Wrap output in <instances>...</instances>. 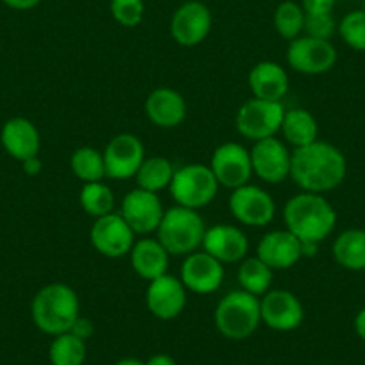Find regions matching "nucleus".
I'll use <instances>...</instances> for the list:
<instances>
[{
    "mask_svg": "<svg viewBox=\"0 0 365 365\" xmlns=\"http://www.w3.org/2000/svg\"><path fill=\"white\" fill-rule=\"evenodd\" d=\"M336 0H301V8L307 15H326L335 8Z\"/></svg>",
    "mask_w": 365,
    "mask_h": 365,
    "instance_id": "36",
    "label": "nucleus"
},
{
    "mask_svg": "<svg viewBox=\"0 0 365 365\" xmlns=\"http://www.w3.org/2000/svg\"><path fill=\"white\" fill-rule=\"evenodd\" d=\"M336 31L347 47L358 52H365V11L356 9V11L347 13L340 20Z\"/></svg>",
    "mask_w": 365,
    "mask_h": 365,
    "instance_id": "33",
    "label": "nucleus"
},
{
    "mask_svg": "<svg viewBox=\"0 0 365 365\" xmlns=\"http://www.w3.org/2000/svg\"><path fill=\"white\" fill-rule=\"evenodd\" d=\"M201 247L220 263H240L249 255L247 235L231 224H215L206 227Z\"/></svg>",
    "mask_w": 365,
    "mask_h": 365,
    "instance_id": "19",
    "label": "nucleus"
},
{
    "mask_svg": "<svg viewBox=\"0 0 365 365\" xmlns=\"http://www.w3.org/2000/svg\"><path fill=\"white\" fill-rule=\"evenodd\" d=\"M230 212L244 226L265 227L274 220L276 202L269 192L247 182L231 190Z\"/></svg>",
    "mask_w": 365,
    "mask_h": 365,
    "instance_id": "11",
    "label": "nucleus"
},
{
    "mask_svg": "<svg viewBox=\"0 0 365 365\" xmlns=\"http://www.w3.org/2000/svg\"><path fill=\"white\" fill-rule=\"evenodd\" d=\"M2 2L15 11H29V9L36 8L41 0H2Z\"/></svg>",
    "mask_w": 365,
    "mask_h": 365,
    "instance_id": "38",
    "label": "nucleus"
},
{
    "mask_svg": "<svg viewBox=\"0 0 365 365\" xmlns=\"http://www.w3.org/2000/svg\"><path fill=\"white\" fill-rule=\"evenodd\" d=\"M90 242L99 255L117 259L131 252L136 242V233L122 219L120 213L113 212L93 220L90 230Z\"/></svg>",
    "mask_w": 365,
    "mask_h": 365,
    "instance_id": "9",
    "label": "nucleus"
},
{
    "mask_svg": "<svg viewBox=\"0 0 365 365\" xmlns=\"http://www.w3.org/2000/svg\"><path fill=\"white\" fill-rule=\"evenodd\" d=\"M79 202L88 215L93 217V219H99V217L113 213L115 194L103 181L86 182V185L81 188Z\"/></svg>",
    "mask_w": 365,
    "mask_h": 365,
    "instance_id": "31",
    "label": "nucleus"
},
{
    "mask_svg": "<svg viewBox=\"0 0 365 365\" xmlns=\"http://www.w3.org/2000/svg\"><path fill=\"white\" fill-rule=\"evenodd\" d=\"M110 11L111 16L122 27L140 26L145 15V4L143 0H110Z\"/></svg>",
    "mask_w": 365,
    "mask_h": 365,
    "instance_id": "34",
    "label": "nucleus"
},
{
    "mask_svg": "<svg viewBox=\"0 0 365 365\" xmlns=\"http://www.w3.org/2000/svg\"><path fill=\"white\" fill-rule=\"evenodd\" d=\"M106 178L124 181L135 178L145 160V147L142 140L131 133H120L108 142L103 150Z\"/></svg>",
    "mask_w": 365,
    "mask_h": 365,
    "instance_id": "12",
    "label": "nucleus"
},
{
    "mask_svg": "<svg viewBox=\"0 0 365 365\" xmlns=\"http://www.w3.org/2000/svg\"><path fill=\"white\" fill-rule=\"evenodd\" d=\"M279 133L289 145L299 149V147L310 145L315 140H319V124L308 110L294 108V110L285 111Z\"/></svg>",
    "mask_w": 365,
    "mask_h": 365,
    "instance_id": "25",
    "label": "nucleus"
},
{
    "mask_svg": "<svg viewBox=\"0 0 365 365\" xmlns=\"http://www.w3.org/2000/svg\"><path fill=\"white\" fill-rule=\"evenodd\" d=\"M262 322L274 331H294L304 321L303 303L290 290H269L259 299Z\"/></svg>",
    "mask_w": 365,
    "mask_h": 365,
    "instance_id": "16",
    "label": "nucleus"
},
{
    "mask_svg": "<svg viewBox=\"0 0 365 365\" xmlns=\"http://www.w3.org/2000/svg\"><path fill=\"white\" fill-rule=\"evenodd\" d=\"M70 333L76 336H79L81 340H84V342H86V340L90 339L93 333H96V326H93V322H91L88 317L79 315V317H77V321L73 322L72 328H70Z\"/></svg>",
    "mask_w": 365,
    "mask_h": 365,
    "instance_id": "37",
    "label": "nucleus"
},
{
    "mask_svg": "<svg viewBox=\"0 0 365 365\" xmlns=\"http://www.w3.org/2000/svg\"><path fill=\"white\" fill-rule=\"evenodd\" d=\"M287 63L303 76H321L329 72L336 63V48L329 40L297 36L287 48Z\"/></svg>",
    "mask_w": 365,
    "mask_h": 365,
    "instance_id": "8",
    "label": "nucleus"
},
{
    "mask_svg": "<svg viewBox=\"0 0 365 365\" xmlns=\"http://www.w3.org/2000/svg\"><path fill=\"white\" fill-rule=\"evenodd\" d=\"M274 278V270L267 263H263L258 256H247L240 262L237 279L240 283V290L262 297L270 290Z\"/></svg>",
    "mask_w": 365,
    "mask_h": 365,
    "instance_id": "27",
    "label": "nucleus"
},
{
    "mask_svg": "<svg viewBox=\"0 0 365 365\" xmlns=\"http://www.w3.org/2000/svg\"><path fill=\"white\" fill-rule=\"evenodd\" d=\"M283 220L287 230L301 242L321 244L335 230L336 212L324 195L301 192L287 201Z\"/></svg>",
    "mask_w": 365,
    "mask_h": 365,
    "instance_id": "2",
    "label": "nucleus"
},
{
    "mask_svg": "<svg viewBox=\"0 0 365 365\" xmlns=\"http://www.w3.org/2000/svg\"><path fill=\"white\" fill-rule=\"evenodd\" d=\"M217 331L227 340H245L262 324L259 297L244 290H233L215 308Z\"/></svg>",
    "mask_w": 365,
    "mask_h": 365,
    "instance_id": "5",
    "label": "nucleus"
},
{
    "mask_svg": "<svg viewBox=\"0 0 365 365\" xmlns=\"http://www.w3.org/2000/svg\"><path fill=\"white\" fill-rule=\"evenodd\" d=\"M219 188L220 185L210 165L188 163L175 168L168 190L175 205L199 212L217 197Z\"/></svg>",
    "mask_w": 365,
    "mask_h": 365,
    "instance_id": "6",
    "label": "nucleus"
},
{
    "mask_svg": "<svg viewBox=\"0 0 365 365\" xmlns=\"http://www.w3.org/2000/svg\"><path fill=\"white\" fill-rule=\"evenodd\" d=\"M145 365H175V360L170 356V354L158 353L154 356H150L149 360L145 361Z\"/></svg>",
    "mask_w": 365,
    "mask_h": 365,
    "instance_id": "40",
    "label": "nucleus"
},
{
    "mask_svg": "<svg viewBox=\"0 0 365 365\" xmlns=\"http://www.w3.org/2000/svg\"><path fill=\"white\" fill-rule=\"evenodd\" d=\"M252 174L269 185H279L290 178V165H292V153L285 142L276 136L265 140H258L251 147Z\"/></svg>",
    "mask_w": 365,
    "mask_h": 365,
    "instance_id": "13",
    "label": "nucleus"
},
{
    "mask_svg": "<svg viewBox=\"0 0 365 365\" xmlns=\"http://www.w3.org/2000/svg\"><path fill=\"white\" fill-rule=\"evenodd\" d=\"M129 259H131L133 270L145 282H153L168 274L170 255L158 238L143 237L136 240L129 252Z\"/></svg>",
    "mask_w": 365,
    "mask_h": 365,
    "instance_id": "24",
    "label": "nucleus"
},
{
    "mask_svg": "<svg viewBox=\"0 0 365 365\" xmlns=\"http://www.w3.org/2000/svg\"><path fill=\"white\" fill-rule=\"evenodd\" d=\"M179 279L188 292L201 294V296L213 294L222 287L224 263L208 252L195 251L182 259Z\"/></svg>",
    "mask_w": 365,
    "mask_h": 365,
    "instance_id": "17",
    "label": "nucleus"
},
{
    "mask_svg": "<svg viewBox=\"0 0 365 365\" xmlns=\"http://www.w3.org/2000/svg\"><path fill=\"white\" fill-rule=\"evenodd\" d=\"M79 315V297L66 283L56 282L41 287L31 303V317L34 326L52 336L70 331Z\"/></svg>",
    "mask_w": 365,
    "mask_h": 365,
    "instance_id": "3",
    "label": "nucleus"
},
{
    "mask_svg": "<svg viewBox=\"0 0 365 365\" xmlns=\"http://www.w3.org/2000/svg\"><path fill=\"white\" fill-rule=\"evenodd\" d=\"M70 168L79 181L99 182L106 178V167H104V156L101 150L93 147H79L70 156Z\"/></svg>",
    "mask_w": 365,
    "mask_h": 365,
    "instance_id": "29",
    "label": "nucleus"
},
{
    "mask_svg": "<svg viewBox=\"0 0 365 365\" xmlns=\"http://www.w3.org/2000/svg\"><path fill=\"white\" fill-rule=\"evenodd\" d=\"M187 292L181 279L172 274H165L149 282L145 290L147 310L160 321H172L179 317L187 307Z\"/></svg>",
    "mask_w": 365,
    "mask_h": 365,
    "instance_id": "18",
    "label": "nucleus"
},
{
    "mask_svg": "<svg viewBox=\"0 0 365 365\" xmlns=\"http://www.w3.org/2000/svg\"><path fill=\"white\" fill-rule=\"evenodd\" d=\"M304 19H307V13L303 11L301 4H297L294 0H283L282 4L276 8V11H274V27H276V33L283 40H296L297 36L303 34Z\"/></svg>",
    "mask_w": 365,
    "mask_h": 365,
    "instance_id": "32",
    "label": "nucleus"
},
{
    "mask_svg": "<svg viewBox=\"0 0 365 365\" xmlns=\"http://www.w3.org/2000/svg\"><path fill=\"white\" fill-rule=\"evenodd\" d=\"M174 165L163 156H150L145 158L142 167L136 172L135 179L138 188L147 192H158L165 190L170 187L172 178H174Z\"/></svg>",
    "mask_w": 365,
    "mask_h": 365,
    "instance_id": "28",
    "label": "nucleus"
},
{
    "mask_svg": "<svg viewBox=\"0 0 365 365\" xmlns=\"http://www.w3.org/2000/svg\"><path fill=\"white\" fill-rule=\"evenodd\" d=\"M52 365H83L86 360V342L70 331L56 335L48 347Z\"/></svg>",
    "mask_w": 365,
    "mask_h": 365,
    "instance_id": "30",
    "label": "nucleus"
},
{
    "mask_svg": "<svg viewBox=\"0 0 365 365\" xmlns=\"http://www.w3.org/2000/svg\"><path fill=\"white\" fill-rule=\"evenodd\" d=\"M354 331L365 342V308H361L354 317Z\"/></svg>",
    "mask_w": 365,
    "mask_h": 365,
    "instance_id": "41",
    "label": "nucleus"
},
{
    "mask_svg": "<svg viewBox=\"0 0 365 365\" xmlns=\"http://www.w3.org/2000/svg\"><path fill=\"white\" fill-rule=\"evenodd\" d=\"M285 106L282 103L263 99H249L242 104L235 117V128L244 138L258 142V140L272 138L282 129Z\"/></svg>",
    "mask_w": 365,
    "mask_h": 365,
    "instance_id": "7",
    "label": "nucleus"
},
{
    "mask_svg": "<svg viewBox=\"0 0 365 365\" xmlns=\"http://www.w3.org/2000/svg\"><path fill=\"white\" fill-rule=\"evenodd\" d=\"M115 365H145V361L138 360V358H122Z\"/></svg>",
    "mask_w": 365,
    "mask_h": 365,
    "instance_id": "42",
    "label": "nucleus"
},
{
    "mask_svg": "<svg viewBox=\"0 0 365 365\" xmlns=\"http://www.w3.org/2000/svg\"><path fill=\"white\" fill-rule=\"evenodd\" d=\"M336 29H339V26H336L331 13H326V15H307L303 34L304 36L317 38V40H331Z\"/></svg>",
    "mask_w": 365,
    "mask_h": 365,
    "instance_id": "35",
    "label": "nucleus"
},
{
    "mask_svg": "<svg viewBox=\"0 0 365 365\" xmlns=\"http://www.w3.org/2000/svg\"><path fill=\"white\" fill-rule=\"evenodd\" d=\"M333 258L342 269L365 270V230H346L333 242Z\"/></svg>",
    "mask_w": 365,
    "mask_h": 365,
    "instance_id": "26",
    "label": "nucleus"
},
{
    "mask_svg": "<svg viewBox=\"0 0 365 365\" xmlns=\"http://www.w3.org/2000/svg\"><path fill=\"white\" fill-rule=\"evenodd\" d=\"M145 115L160 129H174L187 118V101L174 88H156L147 96Z\"/></svg>",
    "mask_w": 365,
    "mask_h": 365,
    "instance_id": "21",
    "label": "nucleus"
},
{
    "mask_svg": "<svg viewBox=\"0 0 365 365\" xmlns=\"http://www.w3.org/2000/svg\"><path fill=\"white\" fill-rule=\"evenodd\" d=\"M256 256L272 270H287L303 258V244L289 230H274L259 238Z\"/></svg>",
    "mask_w": 365,
    "mask_h": 365,
    "instance_id": "20",
    "label": "nucleus"
},
{
    "mask_svg": "<svg viewBox=\"0 0 365 365\" xmlns=\"http://www.w3.org/2000/svg\"><path fill=\"white\" fill-rule=\"evenodd\" d=\"M213 16L208 6L199 0H187L170 19V34L181 47H197L212 33Z\"/></svg>",
    "mask_w": 365,
    "mask_h": 365,
    "instance_id": "10",
    "label": "nucleus"
},
{
    "mask_svg": "<svg viewBox=\"0 0 365 365\" xmlns=\"http://www.w3.org/2000/svg\"><path fill=\"white\" fill-rule=\"evenodd\" d=\"M22 168L27 175H38L41 172V168H43V163H41L40 156H33L29 160L22 161Z\"/></svg>",
    "mask_w": 365,
    "mask_h": 365,
    "instance_id": "39",
    "label": "nucleus"
},
{
    "mask_svg": "<svg viewBox=\"0 0 365 365\" xmlns=\"http://www.w3.org/2000/svg\"><path fill=\"white\" fill-rule=\"evenodd\" d=\"M247 84L256 99L272 101V103H282L290 86L289 73L276 61L256 63L249 70Z\"/></svg>",
    "mask_w": 365,
    "mask_h": 365,
    "instance_id": "23",
    "label": "nucleus"
},
{
    "mask_svg": "<svg viewBox=\"0 0 365 365\" xmlns=\"http://www.w3.org/2000/svg\"><path fill=\"white\" fill-rule=\"evenodd\" d=\"M206 224L197 210L172 206L165 210L156 238L170 256H188L202 245Z\"/></svg>",
    "mask_w": 365,
    "mask_h": 365,
    "instance_id": "4",
    "label": "nucleus"
},
{
    "mask_svg": "<svg viewBox=\"0 0 365 365\" xmlns=\"http://www.w3.org/2000/svg\"><path fill=\"white\" fill-rule=\"evenodd\" d=\"M118 213L136 235L149 237L150 233H156L158 227H160L161 219L165 215V208L158 194L136 187L135 190L128 192L125 197L122 199Z\"/></svg>",
    "mask_w": 365,
    "mask_h": 365,
    "instance_id": "15",
    "label": "nucleus"
},
{
    "mask_svg": "<svg viewBox=\"0 0 365 365\" xmlns=\"http://www.w3.org/2000/svg\"><path fill=\"white\" fill-rule=\"evenodd\" d=\"M347 174L346 156L333 143L315 140L292 150L290 179L303 192L326 194L339 188Z\"/></svg>",
    "mask_w": 365,
    "mask_h": 365,
    "instance_id": "1",
    "label": "nucleus"
},
{
    "mask_svg": "<svg viewBox=\"0 0 365 365\" xmlns=\"http://www.w3.org/2000/svg\"><path fill=\"white\" fill-rule=\"evenodd\" d=\"M0 142L6 153L16 161H26L38 156L41 147V136L36 125L24 117L9 118L0 131Z\"/></svg>",
    "mask_w": 365,
    "mask_h": 365,
    "instance_id": "22",
    "label": "nucleus"
},
{
    "mask_svg": "<svg viewBox=\"0 0 365 365\" xmlns=\"http://www.w3.org/2000/svg\"><path fill=\"white\" fill-rule=\"evenodd\" d=\"M210 168L215 174L220 187L230 190L247 185L252 178L251 153L237 142H226L212 154Z\"/></svg>",
    "mask_w": 365,
    "mask_h": 365,
    "instance_id": "14",
    "label": "nucleus"
}]
</instances>
